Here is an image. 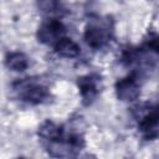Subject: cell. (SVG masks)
Masks as SVG:
<instances>
[{"label":"cell","instance_id":"1","mask_svg":"<svg viewBox=\"0 0 159 159\" xmlns=\"http://www.w3.org/2000/svg\"><path fill=\"white\" fill-rule=\"evenodd\" d=\"M65 26L62 22L55 19L45 21L37 30V39L40 42L46 45H56V42L63 37Z\"/></svg>","mask_w":159,"mask_h":159},{"label":"cell","instance_id":"2","mask_svg":"<svg viewBox=\"0 0 159 159\" xmlns=\"http://www.w3.org/2000/svg\"><path fill=\"white\" fill-rule=\"evenodd\" d=\"M116 93L118 99L123 102H132L138 98L140 89L137 80L134 77H127L117 82L116 84Z\"/></svg>","mask_w":159,"mask_h":159},{"label":"cell","instance_id":"3","mask_svg":"<svg viewBox=\"0 0 159 159\" xmlns=\"http://www.w3.org/2000/svg\"><path fill=\"white\" fill-rule=\"evenodd\" d=\"M84 40L87 45L91 46L92 48H101L108 42L109 31L103 26H99L97 24H91L86 29Z\"/></svg>","mask_w":159,"mask_h":159},{"label":"cell","instance_id":"4","mask_svg":"<svg viewBox=\"0 0 159 159\" xmlns=\"http://www.w3.org/2000/svg\"><path fill=\"white\" fill-rule=\"evenodd\" d=\"M20 97L30 103H41L47 97V89L43 86L26 82L20 84Z\"/></svg>","mask_w":159,"mask_h":159},{"label":"cell","instance_id":"5","mask_svg":"<svg viewBox=\"0 0 159 159\" xmlns=\"http://www.w3.org/2000/svg\"><path fill=\"white\" fill-rule=\"evenodd\" d=\"M139 128L145 138L154 139L158 135V113L157 109H148L143 116L139 117Z\"/></svg>","mask_w":159,"mask_h":159},{"label":"cell","instance_id":"6","mask_svg":"<svg viewBox=\"0 0 159 159\" xmlns=\"http://www.w3.org/2000/svg\"><path fill=\"white\" fill-rule=\"evenodd\" d=\"M78 87L82 94V99L84 104H89L93 102L98 93V80L93 76H86L78 80Z\"/></svg>","mask_w":159,"mask_h":159},{"label":"cell","instance_id":"7","mask_svg":"<svg viewBox=\"0 0 159 159\" xmlns=\"http://www.w3.org/2000/svg\"><path fill=\"white\" fill-rule=\"evenodd\" d=\"M55 50L56 52L62 56V57H67V58H72V57H76L78 53H80V47L78 45L68 39V37H62L60 39L56 45H55Z\"/></svg>","mask_w":159,"mask_h":159},{"label":"cell","instance_id":"8","mask_svg":"<svg viewBox=\"0 0 159 159\" xmlns=\"http://www.w3.org/2000/svg\"><path fill=\"white\" fill-rule=\"evenodd\" d=\"M5 63H6L7 68H10L11 71H15V72H20V71L26 70V67L29 65L27 57L22 52H11V53H9L6 56Z\"/></svg>","mask_w":159,"mask_h":159},{"label":"cell","instance_id":"9","mask_svg":"<svg viewBox=\"0 0 159 159\" xmlns=\"http://www.w3.org/2000/svg\"><path fill=\"white\" fill-rule=\"evenodd\" d=\"M39 135L50 142L58 140L62 135V129H61V127L56 125L53 122L47 120L39 128Z\"/></svg>","mask_w":159,"mask_h":159},{"label":"cell","instance_id":"10","mask_svg":"<svg viewBox=\"0 0 159 159\" xmlns=\"http://www.w3.org/2000/svg\"><path fill=\"white\" fill-rule=\"evenodd\" d=\"M39 7L43 14L51 15V14H57L60 9V4L56 0H40Z\"/></svg>","mask_w":159,"mask_h":159}]
</instances>
